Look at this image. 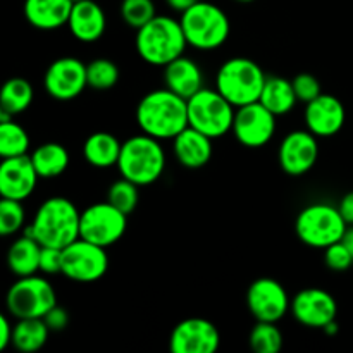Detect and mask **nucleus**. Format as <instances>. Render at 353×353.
I'll list each match as a JSON object with an SVG mask.
<instances>
[{"mask_svg":"<svg viewBox=\"0 0 353 353\" xmlns=\"http://www.w3.org/2000/svg\"><path fill=\"white\" fill-rule=\"evenodd\" d=\"M6 305L7 312L16 319H43L57 305V293L43 276H24L9 288Z\"/></svg>","mask_w":353,"mask_h":353,"instance_id":"1a4fd4ad","label":"nucleus"},{"mask_svg":"<svg viewBox=\"0 0 353 353\" xmlns=\"http://www.w3.org/2000/svg\"><path fill=\"white\" fill-rule=\"evenodd\" d=\"M305 126L317 138H331L341 131L347 121V110L340 99L330 93H321L305 103Z\"/></svg>","mask_w":353,"mask_h":353,"instance_id":"a211bd4d","label":"nucleus"},{"mask_svg":"<svg viewBox=\"0 0 353 353\" xmlns=\"http://www.w3.org/2000/svg\"><path fill=\"white\" fill-rule=\"evenodd\" d=\"M323 331L326 334H331V336H334V334H338V331H340V326H338L336 321H333V323H330L327 326H324Z\"/></svg>","mask_w":353,"mask_h":353,"instance_id":"c03bdc74","label":"nucleus"},{"mask_svg":"<svg viewBox=\"0 0 353 353\" xmlns=\"http://www.w3.org/2000/svg\"><path fill=\"white\" fill-rule=\"evenodd\" d=\"M265 79L261 65L247 57H233L224 62L216 74V90L234 107L259 102Z\"/></svg>","mask_w":353,"mask_h":353,"instance_id":"39448f33","label":"nucleus"},{"mask_svg":"<svg viewBox=\"0 0 353 353\" xmlns=\"http://www.w3.org/2000/svg\"><path fill=\"white\" fill-rule=\"evenodd\" d=\"M176 161L188 169H200L212 159V138L188 126L172 140Z\"/></svg>","mask_w":353,"mask_h":353,"instance_id":"412c9836","label":"nucleus"},{"mask_svg":"<svg viewBox=\"0 0 353 353\" xmlns=\"http://www.w3.org/2000/svg\"><path fill=\"white\" fill-rule=\"evenodd\" d=\"M123 143L114 134L105 131L92 133L83 143V155L90 165L97 169H107L117 165Z\"/></svg>","mask_w":353,"mask_h":353,"instance_id":"b1692460","label":"nucleus"},{"mask_svg":"<svg viewBox=\"0 0 353 353\" xmlns=\"http://www.w3.org/2000/svg\"><path fill=\"white\" fill-rule=\"evenodd\" d=\"M40 272L47 276L62 274V248L41 245Z\"/></svg>","mask_w":353,"mask_h":353,"instance_id":"4c0bfd02","label":"nucleus"},{"mask_svg":"<svg viewBox=\"0 0 353 353\" xmlns=\"http://www.w3.org/2000/svg\"><path fill=\"white\" fill-rule=\"evenodd\" d=\"M292 314L302 326L323 330L336 321L338 303L330 292L321 288H305L292 299Z\"/></svg>","mask_w":353,"mask_h":353,"instance_id":"f3484780","label":"nucleus"},{"mask_svg":"<svg viewBox=\"0 0 353 353\" xmlns=\"http://www.w3.org/2000/svg\"><path fill=\"white\" fill-rule=\"evenodd\" d=\"M137 52L147 64L168 65L185 55L188 41L179 19L171 16H155L145 26L137 30Z\"/></svg>","mask_w":353,"mask_h":353,"instance_id":"7ed1b4c3","label":"nucleus"},{"mask_svg":"<svg viewBox=\"0 0 353 353\" xmlns=\"http://www.w3.org/2000/svg\"><path fill=\"white\" fill-rule=\"evenodd\" d=\"M14 326L7 316H0V350H6L9 345H12Z\"/></svg>","mask_w":353,"mask_h":353,"instance_id":"ea45409f","label":"nucleus"},{"mask_svg":"<svg viewBox=\"0 0 353 353\" xmlns=\"http://www.w3.org/2000/svg\"><path fill=\"white\" fill-rule=\"evenodd\" d=\"M128 216L119 209L105 202L93 203L81 212L79 238L99 247L109 248L126 233Z\"/></svg>","mask_w":353,"mask_h":353,"instance_id":"9d476101","label":"nucleus"},{"mask_svg":"<svg viewBox=\"0 0 353 353\" xmlns=\"http://www.w3.org/2000/svg\"><path fill=\"white\" fill-rule=\"evenodd\" d=\"M164 85L165 88L186 100L205 88L202 69L193 59L186 57V55H181L164 65Z\"/></svg>","mask_w":353,"mask_h":353,"instance_id":"4be33fe9","label":"nucleus"},{"mask_svg":"<svg viewBox=\"0 0 353 353\" xmlns=\"http://www.w3.org/2000/svg\"><path fill=\"white\" fill-rule=\"evenodd\" d=\"M247 307L257 321L278 323L292 309V300L281 283L272 278H259L248 286Z\"/></svg>","mask_w":353,"mask_h":353,"instance_id":"ddd939ff","label":"nucleus"},{"mask_svg":"<svg viewBox=\"0 0 353 353\" xmlns=\"http://www.w3.org/2000/svg\"><path fill=\"white\" fill-rule=\"evenodd\" d=\"M196 2H199V0H165V3H168V6L171 7L174 12H179V14H183L185 10H188L190 7L195 6Z\"/></svg>","mask_w":353,"mask_h":353,"instance_id":"79ce46f5","label":"nucleus"},{"mask_svg":"<svg viewBox=\"0 0 353 353\" xmlns=\"http://www.w3.org/2000/svg\"><path fill=\"white\" fill-rule=\"evenodd\" d=\"M188 45L199 50H214L226 43L231 33L230 17L221 7L210 2H199L179 17Z\"/></svg>","mask_w":353,"mask_h":353,"instance_id":"423d86ee","label":"nucleus"},{"mask_svg":"<svg viewBox=\"0 0 353 353\" xmlns=\"http://www.w3.org/2000/svg\"><path fill=\"white\" fill-rule=\"evenodd\" d=\"M86 76H88V86L93 90H110L119 81V68L110 59H95L86 64Z\"/></svg>","mask_w":353,"mask_h":353,"instance_id":"473e14b6","label":"nucleus"},{"mask_svg":"<svg viewBox=\"0 0 353 353\" xmlns=\"http://www.w3.org/2000/svg\"><path fill=\"white\" fill-rule=\"evenodd\" d=\"M72 2H81V0H72Z\"/></svg>","mask_w":353,"mask_h":353,"instance_id":"49530a36","label":"nucleus"},{"mask_svg":"<svg viewBox=\"0 0 353 353\" xmlns=\"http://www.w3.org/2000/svg\"><path fill=\"white\" fill-rule=\"evenodd\" d=\"M279 165L290 176H303L319 159V141L309 130L292 131L283 138L278 150Z\"/></svg>","mask_w":353,"mask_h":353,"instance_id":"dca6fc26","label":"nucleus"},{"mask_svg":"<svg viewBox=\"0 0 353 353\" xmlns=\"http://www.w3.org/2000/svg\"><path fill=\"white\" fill-rule=\"evenodd\" d=\"M43 321L50 331H64L69 324V314L64 307L55 305L45 314Z\"/></svg>","mask_w":353,"mask_h":353,"instance_id":"58836bf2","label":"nucleus"},{"mask_svg":"<svg viewBox=\"0 0 353 353\" xmlns=\"http://www.w3.org/2000/svg\"><path fill=\"white\" fill-rule=\"evenodd\" d=\"M137 123L141 133L157 140H174L190 126L188 100L168 88L154 90L138 102Z\"/></svg>","mask_w":353,"mask_h":353,"instance_id":"f257e3e1","label":"nucleus"},{"mask_svg":"<svg viewBox=\"0 0 353 353\" xmlns=\"http://www.w3.org/2000/svg\"><path fill=\"white\" fill-rule=\"evenodd\" d=\"M276 117L261 102H252L236 109L233 133L243 147L261 148L272 140L276 133Z\"/></svg>","mask_w":353,"mask_h":353,"instance_id":"f8f14e48","label":"nucleus"},{"mask_svg":"<svg viewBox=\"0 0 353 353\" xmlns=\"http://www.w3.org/2000/svg\"><path fill=\"white\" fill-rule=\"evenodd\" d=\"M68 26L76 40L81 43H93V41H99L105 33V12L95 0L74 2Z\"/></svg>","mask_w":353,"mask_h":353,"instance_id":"aec40b11","label":"nucleus"},{"mask_svg":"<svg viewBox=\"0 0 353 353\" xmlns=\"http://www.w3.org/2000/svg\"><path fill=\"white\" fill-rule=\"evenodd\" d=\"M338 209H340V214L343 216L345 223H347L348 226H353V192L347 193V195L340 200Z\"/></svg>","mask_w":353,"mask_h":353,"instance_id":"a19ab883","label":"nucleus"},{"mask_svg":"<svg viewBox=\"0 0 353 353\" xmlns=\"http://www.w3.org/2000/svg\"><path fill=\"white\" fill-rule=\"evenodd\" d=\"M45 92L55 100L68 102L76 99L88 86L86 64L76 57H61L45 71Z\"/></svg>","mask_w":353,"mask_h":353,"instance_id":"4468645a","label":"nucleus"},{"mask_svg":"<svg viewBox=\"0 0 353 353\" xmlns=\"http://www.w3.org/2000/svg\"><path fill=\"white\" fill-rule=\"evenodd\" d=\"M109 269L107 248L78 238L62 248V274L78 283H93L103 278Z\"/></svg>","mask_w":353,"mask_h":353,"instance_id":"9b49d317","label":"nucleus"},{"mask_svg":"<svg viewBox=\"0 0 353 353\" xmlns=\"http://www.w3.org/2000/svg\"><path fill=\"white\" fill-rule=\"evenodd\" d=\"M26 223V212H24L23 202L12 199L0 200V234L2 236H12L19 233Z\"/></svg>","mask_w":353,"mask_h":353,"instance_id":"72a5a7b5","label":"nucleus"},{"mask_svg":"<svg viewBox=\"0 0 353 353\" xmlns=\"http://www.w3.org/2000/svg\"><path fill=\"white\" fill-rule=\"evenodd\" d=\"M219 347V330L202 317H190L178 323L169 338L172 353H216Z\"/></svg>","mask_w":353,"mask_h":353,"instance_id":"2eb2a0df","label":"nucleus"},{"mask_svg":"<svg viewBox=\"0 0 353 353\" xmlns=\"http://www.w3.org/2000/svg\"><path fill=\"white\" fill-rule=\"evenodd\" d=\"M324 264L327 265V269L334 272L348 271L353 264V257L347 245L343 241H338V243H333L327 248H324Z\"/></svg>","mask_w":353,"mask_h":353,"instance_id":"c9c22d12","label":"nucleus"},{"mask_svg":"<svg viewBox=\"0 0 353 353\" xmlns=\"http://www.w3.org/2000/svg\"><path fill=\"white\" fill-rule=\"evenodd\" d=\"M292 83L293 88H295L299 102L309 103L310 100L317 99V97L323 93L319 79L314 74H310V72H300V74H296L295 78L292 79Z\"/></svg>","mask_w":353,"mask_h":353,"instance_id":"e433bc0d","label":"nucleus"},{"mask_svg":"<svg viewBox=\"0 0 353 353\" xmlns=\"http://www.w3.org/2000/svg\"><path fill=\"white\" fill-rule=\"evenodd\" d=\"M41 245L30 234L17 238L7 252V265L17 278L40 272Z\"/></svg>","mask_w":353,"mask_h":353,"instance_id":"393cba45","label":"nucleus"},{"mask_svg":"<svg viewBox=\"0 0 353 353\" xmlns=\"http://www.w3.org/2000/svg\"><path fill=\"white\" fill-rule=\"evenodd\" d=\"M33 86L24 78H10L3 83L2 92H0V110L17 116L30 109L33 102Z\"/></svg>","mask_w":353,"mask_h":353,"instance_id":"c85d7f7f","label":"nucleus"},{"mask_svg":"<svg viewBox=\"0 0 353 353\" xmlns=\"http://www.w3.org/2000/svg\"><path fill=\"white\" fill-rule=\"evenodd\" d=\"M343 241L345 245H347V248L348 250H350V254H352V257H353V226H348L347 228V233H345V236H343Z\"/></svg>","mask_w":353,"mask_h":353,"instance_id":"37998d69","label":"nucleus"},{"mask_svg":"<svg viewBox=\"0 0 353 353\" xmlns=\"http://www.w3.org/2000/svg\"><path fill=\"white\" fill-rule=\"evenodd\" d=\"M72 6V0H24L23 12L33 28L52 31L69 23Z\"/></svg>","mask_w":353,"mask_h":353,"instance_id":"5701e85b","label":"nucleus"},{"mask_svg":"<svg viewBox=\"0 0 353 353\" xmlns=\"http://www.w3.org/2000/svg\"><path fill=\"white\" fill-rule=\"evenodd\" d=\"M236 107L224 99L217 90L202 88L188 99L190 126L199 130L209 138L224 137L233 130Z\"/></svg>","mask_w":353,"mask_h":353,"instance_id":"6e6552de","label":"nucleus"},{"mask_svg":"<svg viewBox=\"0 0 353 353\" xmlns=\"http://www.w3.org/2000/svg\"><path fill=\"white\" fill-rule=\"evenodd\" d=\"M50 330L43 319H17L14 324L12 345L21 353H34L45 347Z\"/></svg>","mask_w":353,"mask_h":353,"instance_id":"cd10ccee","label":"nucleus"},{"mask_svg":"<svg viewBox=\"0 0 353 353\" xmlns=\"http://www.w3.org/2000/svg\"><path fill=\"white\" fill-rule=\"evenodd\" d=\"M40 179L30 155L3 159L0 164V195L2 199H30Z\"/></svg>","mask_w":353,"mask_h":353,"instance_id":"6ab92c4d","label":"nucleus"},{"mask_svg":"<svg viewBox=\"0 0 353 353\" xmlns=\"http://www.w3.org/2000/svg\"><path fill=\"white\" fill-rule=\"evenodd\" d=\"M348 224L338 207L330 203H310L303 207L295 221V233L303 245L310 248H327L343 240Z\"/></svg>","mask_w":353,"mask_h":353,"instance_id":"0eeeda50","label":"nucleus"},{"mask_svg":"<svg viewBox=\"0 0 353 353\" xmlns=\"http://www.w3.org/2000/svg\"><path fill=\"white\" fill-rule=\"evenodd\" d=\"M157 16L154 0H123L121 2V17L130 28L140 30L141 26Z\"/></svg>","mask_w":353,"mask_h":353,"instance_id":"f704fd0d","label":"nucleus"},{"mask_svg":"<svg viewBox=\"0 0 353 353\" xmlns=\"http://www.w3.org/2000/svg\"><path fill=\"white\" fill-rule=\"evenodd\" d=\"M250 347L255 353H279L283 348V334L276 323L257 321L250 331Z\"/></svg>","mask_w":353,"mask_h":353,"instance_id":"2f4dec72","label":"nucleus"},{"mask_svg":"<svg viewBox=\"0 0 353 353\" xmlns=\"http://www.w3.org/2000/svg\"><path fill=\"white\" fill-rule=\"evenodd\" d=\"M138 188L140 186L137 183L130 181V179H117L107 190V202L112 203L116 209H119L126 216H130L131 212H134L138 202H140V190Z\"/></svg>","mask_w":353,"mask_h":353,"instance_id":"7c9ffc66","label":"nucleus"},{"mask_svg":"<svg viewBox=\"0 0 353 353\" xmlns=\"http://www.w3.org/2000/svg\"><path fill=\"white\" fill-rule=\"evenodd\" d=\"M259 102L265 109L271 110L274 116H285L295 109L299 99L290 79L281 78V76H268Z\"/></svg>","mask_w":353,"mask_h":353,"instance_id":"a878e982","label":"nucleus"},{"mask_svg":"<svg viewBox=\"0 0 353 353\" xmlns=\"http://www.w3.org/2000/svg\"><path fill=\"white\" fill-rule=\"evenodd\" d=\"M236 2H241V3H250V2H254V0H236Z\"/></svg>","mask_w":353,"mask_h":353,"instance_id":"a18cd8bd","label":"nucleus"},{"mask_svg":"<svg viewBox=\"0 0 353 353\" xmlns=\"http://www.w3.org/2000/svg\"><path fill=\"white\" fill-rule=\"evenodd\" d=\"M79 223L81 212L71 200L52 196L38 207L24 234H30L45 247L65 248L79 238Z\"/></svg>","mask_w":353,"mask_h":353,"instance_id":"f03ea898","label":"nucleus"},{"mask_svg":"<svg viewBox=\"0 0 353 353\" xmlns=\"http://www.w3.org/2000/svg\"><path fill=\"white\" fill-rule=\"evenodd\" d=\"M31 162L37 169L38 176L43 179L59 178L64 174L65 169L69 168V152L64 145L48 141V143L40 145L31 152Z\"/></svg>","mask_w":353,"mask_h":353,"instance_id":"bb28decb","label":"nucleus"},{"mask_svg":"<svg viewBox=\"0 0 353 353\" xmlns=\"http://www.w3.org/2000/svg\"><path fill=\"white\" fill-rule=\"evenodd\" d=\"M28 150H30L28 131L12 119L0 123V157H19V155H28Z\"/></svg>","mask_w":353,"mask_h":353,"instance_id":"c756f323","label":"nucleus"},{"mask_svg":"<svg viewBox=\"0 0 353 353\" xmlns=\"http://www.w3.org/2000/svg\"><path fill=\"white\" fill-rule=\"evenodd\" d=\"M116 168L121 178L130 179L138 186L155 183L165 169V152L161 140L145 133L128 138L121 148Z\"/></svg>","mask_w":353,"mask_h":353,"instance_id":"20e7f679","label":"nucleus"}]
</instances>
